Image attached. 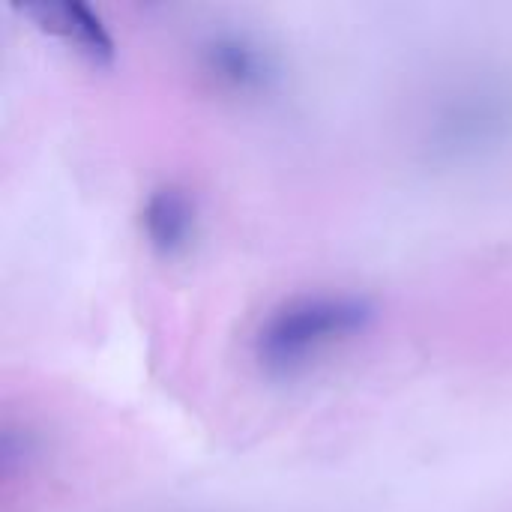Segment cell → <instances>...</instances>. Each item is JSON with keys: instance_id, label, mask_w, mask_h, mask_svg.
<instances>
[{"instance_id": "obj_1", "label": "cell", "mask_w": 512, "mask_h": 512, "mask_svg": "<svg viewBox=\"0 0 512 512\" xmlns=\"http://www.w3.org/2000/svg\"><path fill=\"white\" fill-rule=\"evenodd\" d=\"M375 318V306L357 294H300L279 303L255 330V360L273 375H291L324 357L330 348L360 336Z\"/></svg>"}, {"instance_id": "obj_2", "label": "cell", "mask_w": 512, "mask_h": 512, "mask_svg": "<svg viewBox=\"0 0 512 512\" xmlns=\"http://www.w3.org/2000/svg\"><path fill=\"white\" fill-rule=\"evenodd\" d=\"M141 228L147 243L165 255L174 258L189 249L195 237V204L192 198L177 186H162L150 192L141 210Z\"/></svg>"}, {"instance_id": "obj_3", "label": "cell", "mask_w": 512, "mask_h": 512, "mask_svg": "<svg viewBox=\"0 0 512 512\" xmlns=\"http://www.w3.org/2000/svg\"><path fill=\"white\" fill-rule=\"evenodd\" d=\"M39 12L48 15V27L57 30L60 36H66L81 54L93 57V60H111L114 54V42L108 36V30L102 27V21L84 6V3H54V6H36Z\"/></svg>"}, {"instance_id": "obj_4", "label": "cell", "mask_w": 512, "mask_h": 512, "mask_svg": "<svg viewBox=\"0 0 512 512\" xmlns=\"http://www.w3.org/2000/svg\"><path fill=\"white\" fill-rule=\"evenodd\" d=\"M210 57H213V69L219 78H225L228 84L246 90V87H255L264 81V72H267V63L261 60V54L246 45V42H237V39H228V42H216L210 48Z\"/></svg>"}]
</instances>
